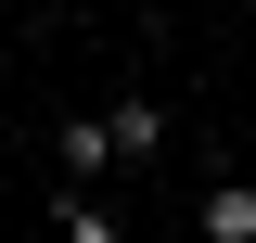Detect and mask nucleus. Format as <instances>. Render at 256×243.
Returning <instances> with one entry per match:
<instances>
[{"label":"nucleus","mask_w":256,"mask_h":243,"mask_svg":"<svg viewBox=\"0 0 256 243\" xmlns=\"http://www.w3.org/2000/svg\"><path fill=\"white\" fill-rule=\"evenodd\" d=\"M102 128H116V154H128V166H141V154H166V102H141V90H128V102H102Z\"/></svg>","instance_id":"obj_2"},{"label":"nucleus","mask_w":256,"mask_h":243,"mask_svg":"<svg viewBox=\"0 0 256 243\" xmlns=\"http://www.w3.org/2000/svg\"><path fill=\"white\" fill-rule=\"evenodd\" d=\"M52 243H128V230L102 218V192H64V218H52Z\"/></svg>","instance_id":"obj_4"},{"label":"nucleus","mask_w":256,"mask_h":243,"mask_svg":"<svg viewBox=\"0 0 256 243\" xmlns=\"http://www.w3.org/2000/svg\"><path fill=\"white\" fill-rule=\"evenodd\" d=\"M205 243H256V192H244V180L205 192Z\"/></svg>","instance_id":"obj_3"},{"label":"nucleus","mask_w":256,"mask_h":243,"mask_svg":"<svg viewBox=\"0 0 256 243\" xmlns=\"http://www.w3.org/2000/svg\"><path fill=\"white\" fill-rule=\"evenodd\" d=\"M52 154H64V192H90L102 166H128V154H116V128H102V116H64V128H52Z\"/></svg>","instance_id":"obj_1"},{"label":"nucleus","mask_w":256,"mask_h":243,"mask_svg":"<svg viewBox=\"0 0 256 243\" xmlns=\"http://www.w3.org/2000/svg\"><path fill=\"white\" fill-rule=\"evenodd\" d=\"M244 192H256V166H244Z\"/></svg>","instance_id":"obj_5"}]
</instances>
